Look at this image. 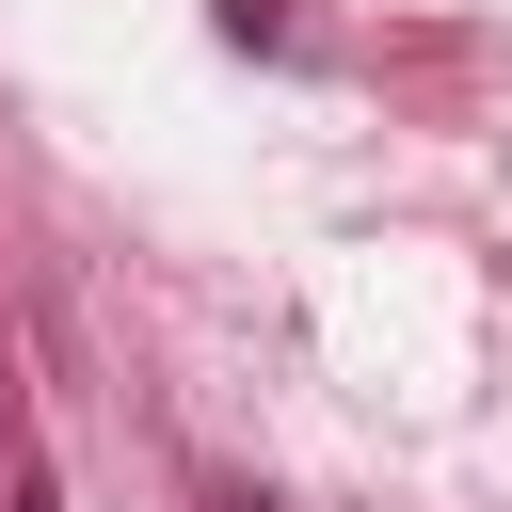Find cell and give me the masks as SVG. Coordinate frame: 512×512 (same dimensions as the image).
<instances>
[{"instance_id":"cell-1","label":"cell","mask_w":512,"mask_h":512,"mask_svg":"<svg viewBox=\"0 0 512 512\" xmlns=\"http://www.w3.org/2000/svg\"><path fill=\"white\" fill-rule=\"evenodd\" d=\"M224 48H288V0H224Z\"/></svg>"},{"instance_id":"cell-2","label":"cell","mask_w":512,"mask_h":512,"mask_svg":"<svg viewBox=\"0 0 512 512\" xmlns=\"http://www.w3.org/2000/svg\"><path fill=\"white\" fill-rule=\"evenodd\" d=\"M224 512H272V496H240V480H224Z\"/></svg>"}]
</instances>
